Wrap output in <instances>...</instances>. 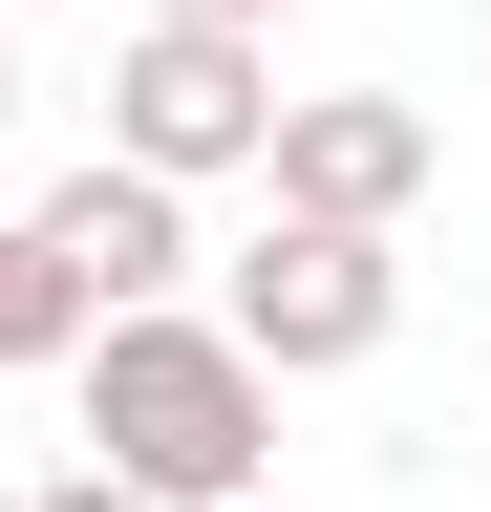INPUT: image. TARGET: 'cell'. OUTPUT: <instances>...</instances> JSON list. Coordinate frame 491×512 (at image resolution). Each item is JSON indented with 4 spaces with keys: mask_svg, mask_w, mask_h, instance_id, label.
I'll list each match as a JSON object with an SVG mask.
<instances>
[{
    "mask_svg": "<svg viewBox=\"0 0 491 512\" xmlns=\"http://www.w3.org/2000/svg\"><path fill=\"white\" fill-rule=\"evenodd\" d=\"M65 384H86V470H129L150 512H235V491L278 470V384L235 363L193 299L86 320V342H65Z\"/></svg>",
    "mask_w": 491,
    "mask_h": 512,
    "instance_id": "cell-1",
    "label": "cell"
},
{
    "mask_svg": "<svg viewBox=\"0 0 491 512\" xmlns=\"http://www.w3.org/2000/svg\"><path fill=\"white\" fill-rule=\"evenodd\" d=\"M385 320H406V235L278 214L257 256H214V342L257 363V384H342V363H385Z\"/></svg>",
    "mask_w": 491,
    "mask_h": 512,
    "instance_id": "cell-2",
    "label": "cell"
},
{
    "mask_svg": "<svg viewBox=\"0 0 491 512\" xmlns=\"http://www.w3.org/2000/svg\"><path fill=\"white\" fill-rule=\"evenodd\" d=\"M107 150H129V171H171V192L257 171V150H278V43H214V22H129V64H107Z\"/></svg>",
    "mask_w": 491,
    "mask_h": 512,
    "instance_id": "cell-3",
    "label": "cell"
},
{
    "mask_svg": "<svg viewBox=\"0 0 491 512\" xmlns=\"http://www.w3.org/2000/svg\"><path fill=\"white\" fill-rule=\"evenodd\" d=\"M278 214H342V235H406L427 214V107L406 86H278Z\"/></svg>",
    "mask_w": 491,
    "mask_h": 512,
    "instance_id": "cell-4",
    "label": "cell"
},
{
    "mask_svg": "<svg viewBox=\"0 0 491 512\" xmlns=\"http://www.w3.org/2000/svg\"><path fill=\"white\" fill-rule=\"evenodd\" d=\"M22 235L65 256V299H86V320H150V299H193V192H171V171H129V150H86V171L43 192Z\"/></svg>",
    "mask_w": 491,
    "mask_h": 512,
    "instance_id": "cell-5",
    "label": "cell"
},
{
    "mask_svg": "<svg viewBox=\"0 0 491 512\" xmlns=\"http://www.w3.org/2000/svg\"><path fill=\"white\" fill-rule=\"evenodd\" d=\"M86 342V299H65V256H43L22 214H0V384H22V363H65Z\"/></svg>",
    "mask_w": 491,
    "mask_h": 512,
    "instance_id": "cell-6",
    "label": "cell"
},
{
    "mask_svg": "<svg viewBox=\"0 0 491 512\" xmlns=\"http://www.w3.org/2000/svg\"><path fill=\"white\" fill-rule=\"evenodd\" d=\"M150 22H214V43H278L299 0H150Z\"/></svg>",
    "mask_w": 491,
    "mask_h": 512,
    "instance_id": "cell-7",
    "label": "cell"
},
{
    "mask_svg": "<svg viewBox=\"0 0 491 512\" xmlns=\"http://www.w3.org/2000/svg\"><path fill=\"white\" fill-rule=\"evenodd\" d=\"M22 512H150V491H129V470H43Z\"/></svg>",
    "mask_w": 491,
    "mask_h": 512,
    "instance_id": "cell-8",
    "label": "cell"
},
{
    "mask_svg": "<svg viewBox=\"0 0 491 512\" xmlns=\"http://www.w3.org/2000/svg\"><path fill=\"white\" fill-rule=\"evenodd\" d=\"M0 128H22V64H0Z\"/></svg>",
    "mask_w": 491,
    "mask_h": 512,
    "instance_id": "cell-9",
    "label": "cell"
},
{
    "mask_svg": "<svg viewBox=\"0 0 491 512\" xmlns=\"http://www.w3.org/2000/svg\"><path fill=\"white\" fill-rule=\"evenodd\" d=\"M0 512H22V470H0Z\"/></svg>",
    "mask_w": 491,
    "mask_h": 512,
    "instance_id": "cell-10",
    "label": "cell"
},
{
    "mask_svg": "<svg viewBox=\"0 0 491 512\" xmlns=\"http://www.w3.org/2000/svg\"><path fill=\"white\" fill-rule=\"evenodd\" d=\"M0 22H22V0H0Z\"/></svg>",
    "mask_w": 491,
    "mask_h": 512,
    "instance_id": "cell-11",
    "label": "cell"
},
{
    "mask_svg": "<svg viewBox=\"0 0 491 512\" xmlns=\"http://www.w3.org/2000/svg\"><path fill=\"white\" fill-rule=\"evenodd\" d=\"M235 512H257V491H235Z\"/></svg>",
    "mask_w": 491,
    "mask_h": 512,
    "instance_id": "cell-12",
    "label": "cell"
}]
</instances>
